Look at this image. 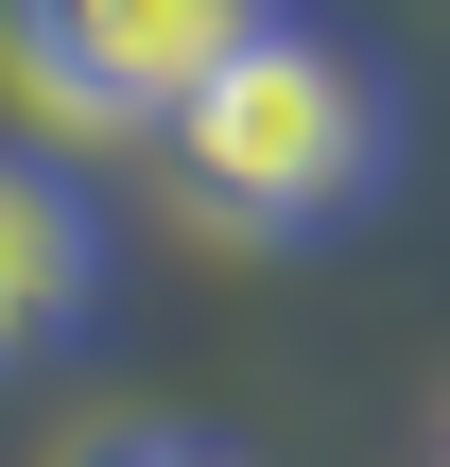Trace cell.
Returning <instances> with one entry per match:
<instances>
[{
    "instance_id": "obj_1",
    "label": "cell",
    "mask_w": 450,
    "mask_h": 467,
    "mask_svg": "<svg viewBox=\"0 0 450 467\" xmlns=\"http://www.w3.org/2000/svg\"><path fill=\"white\" fill-rule=\"evenodd\" d=\"M156 156H173V191H191L208 225L312 243V225H347V208L399 173V87H382V52H347L330 17H277V35H243V52L191 87V121H173Z\"/></svg>"
},
{
    "instance_id": "obj_2",
    "label": "cell",
    "mask_w": 450,
    "mask_h": 467,
    "mask_svg": "<svg viewBox=\"0 0 450 467\" xmlns=\"http://www.w3.org/2000/svg\"><path fill=\"white\" fill-rule=\"evenodd\" d=\"M295 0H0V69H17V104H52L69 139H173L191 121V87L243 52V35H277Z\"/></svg>"
},
{
    "instance_id": "obj_3",
    "label": "cell",
    "mask_w": 450,
    "mask_h": 467,
    "mask_svg": "<svg viewBox=\"0 0 450 467\" xmlns=\"http://www.w3.org/2000/svg\"><path fill=\"white\" fill-rule=\"evenodd\" d=\"M87 312H104V208H87V173L0 139V381L87 347Z\"/></svg>"
},
{
    "instance_id": "obj_4",
    "label": "cell",
    "mask_w": 450,
    "mask_h": 467,
    "mask_svg": "<svg viewBox=\"0 0 450 467\" xmlns=\"http://www.w3.org/2000/svg\"><path fill=\"white\" fill-rule=\"evenodd\" d=\"M69 467H260V451H225V433H173V416H139V433H87Z\"/></svg>"
}]
</instances>
